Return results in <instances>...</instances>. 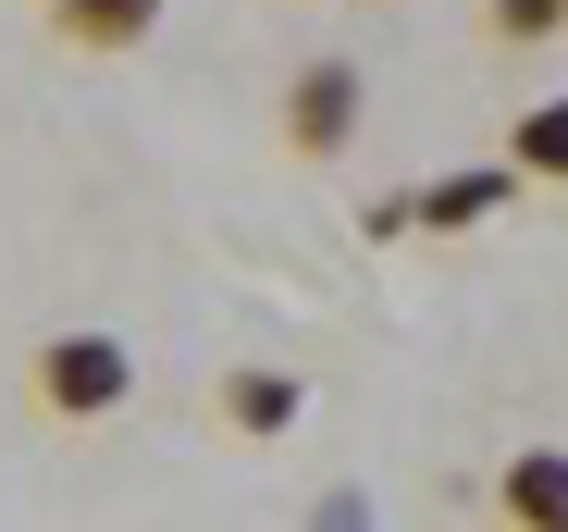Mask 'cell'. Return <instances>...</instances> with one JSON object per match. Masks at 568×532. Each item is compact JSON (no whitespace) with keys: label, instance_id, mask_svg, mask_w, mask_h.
Masks as SVG:
<instances>
[{"label":"cell","instance_id":"obj_1","mask_svg":"<svg viewBox=\"0 0 568 532\" xmlns=\"http://www.w3.org/2000/svg\"><path fill=\"white\" fill-rule=\"evenodd\" d=\"M26 384L50 421H112V409H136V347L124 334H50L26 360Z\"/></svg>","mask_w":568,"mask_h":532},{"label":"cell","instance_id":"obj_2","mask_svg":"<svg viewBox=\"0 0 568 532\" xmlns=\"http://www.w3.org/2000/svg\"><path fill=\"white\" fill-rule=\"evenodd\" d=\"M284 149H297V161H346L358 149V124H371V74L346 62V50H322V62H297V74H284Z\"/></svg>","mask_w":568,"mask_h":532},{"label":"cell","instance_id":"obj_3","mask_svg":"<svg viewBox=\"0 0 568 532\" xmlns=\"http://www.w3.org/2000/svg\"><path fill=\"white\" fill-rule=\"evenodd\" d=\"M38 13H50V38H62V50L124 62V50H149V38H161V13H173V0H38Z\"/></svg>","mask_w":568,"mask_h":532},{"label":"cell","instance_id":"obj_4","mask_svg":"<svg viewBox=\"0 0 568 532\" xmlns=\"http://www.w3.org/2000/svg\"><path fill=\"white\" fill-rule=\"evenodd\" d=\"M531 187V173L495 149V161H457V173H433V187H420V235H469V223H495L507 199Z\"/></svg>","mask_w":568,"mask_h":532},{"label":"cell","instance_id":"obj_5","mask_svg":"<svg viewBox=\"0 0 568 532\" xmlns=\"http://www.w3.org/2000/svg\"><path fill=\"white\" fill-rule=\"evenodd\" d=\"M223 421L247 433V446H284V433L310 421V384L272 372V360H235V372H223Z\"/></svg>","mask_w":568,"mask_h":532},{"label":"cell","instance_id":"obj_6","mask_svg":"<svg viewBox=\"0 0 568 532\" xmlns=\"http://www.w3.org/2000/svg\"><path fill=\"white\" fill-rule=\"evenodd\" d=\"M495 508H507L519 532H568V446H519V459L495 471Z\"/></svg>","mask_w":568,"mask_h":532},{"label":"cell","instance_id":"obj_7","mask_svg":"<svg viewBox=\"0 0 568 532\" xmlns=\"http://www.w3.org/2000/svg\"><path fill=\"white\" fill-rule=\"evenodd\" d=\"M507 161L531 173V187H568V87H544V100L507 124Z\"/></svg>","mask_w":568,"mask_h":532},{"label":"cell","instance_id":"obj_8","mask_svg":"<svg viewBox=\"0 0 568 532\" xmlns=\"http://www.w3.org/2000/svg\"><path fill=\"white\" fill-rule=\"evenodd\" d=\"M556 26H568V0H495V38L507 50H544Z\"/></svg>","mask_w":568,"mask_h":532}]
</instances>
